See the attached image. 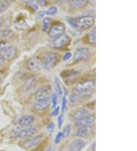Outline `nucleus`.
Returning a JSON list of instances; mask_svg holds the SVG:
<instances>
[{"label":"nucleus","mask_w":137,"mask_h":151,"mask_svg":"<svg viewBox=\"0 0 137 151\" xmlns=\"http://www.w3.org/2000/svg\"><path fill=\"white\" fill-rule=\"evenodd\" d=\"M72 57V54L70 52H67L63 57V61H67Z\"/></svg>","instance_id":"34"},{"label":"nucleus","mask_w":137,"mask_h":151,"mask_svg":"<svg viewBox=\"0 0 137 151\" xmlns=\"http://www.w3.org/2000/svg\"><path fill=\"white\" fill-rule=\"evenodd\" d=\"M27 67L30 70H40L44 67L43 61L38 57H33L27 61Z\"/></svg>","instance_id":"8"},{"label":"nucleus","mask_w":137,"mask_h":151,"mask_svg":"<svg viewBox=\"0 0 137 151\" xmlns=\"http://www.w3.org/2000/svg\"><path fill=\"white\" fill-rule=\"evenodd\" d=\"M65 30H66V27H65L64 24H62L61 22L55 23L52 25V27L49 31V37L53 38V37H57V36L61 35V34H63Z\"/></svg>","instance_id":"7"},{"label":"nucleus","mask_w":137,"mask_h":151,"mask_svg":"<svg viewBox=\"0 0 137 151\" xmlns=\"http://www.w3.org/2000/svg\"><path fill=\"white\" fill-rule=\"evenodd\" d=\"M71 131H72L71 125H70V124L66 125V127H64L63 131H62V137H63V138H66V137H68L70 136V133H71Z\"/></svg>","instance_id":"24"},{"label":"nucleus","mask_w":137,"mask_h":151,"mask_svg":"<svg viewBox=\"0 0 137 151\" xmlns=\"http://www.w3.org/2000/svg\"><path fill=\"white\" fill-rule=\"evenodd\" d=\"M17 49L15 47L9 46L6 49L0 51V55L3 60H11L16 56Z\"/></svg>","instance_id":"9"},{"label":"nucleus","mask_w":137,"mask_h":151,"mask_svg":"<svg viewBox=\"0 0 137 151\" xmlns=\"http://www.w3.org/2000/svg\"><path fill=\"white\" fill-rule=\"evenodd\" d=\"M46 15L45 11H40L37 13V18L39 19H42L44 18V15Z\"/></svg>","instance_id":"33"},{"label":"nucleus","mask_w":137,"mask_h":151,"mask_svg":"<svg viewBox=\"0 0 137 151\" xmlns=\"http://www.w3.org/2000/svg\"><path fill=\"white\" fill-rule=\"evenodd\" d=\"M37 86V81L34 77H31L27 79L24 84V89L27 92H31L36 89Z\"/></svg>","instance_id":"16"},{"label":"nucleus","mask_w":137,"mask_h":151,"mask_svg":"<svg viewBox=\"0 0 137 151\" xmlns=\"http://www.w3.org/2000/svg\"><path fill=\"white\" fill-rule=\"evenodd\" d=\"M11 33H12V32L9 29L1 30V31H0V38L9 37V35H11Z\"/></svg>","instance_id":"25"},{"label":"nucleus","mask_w":137,"mask_h":151,"mask_svg":"<svg viewBox=\"0 0 137 151\" xmlns=\"http://www.w3.org/2000/svg\"><path fill=\"white\" fill-rule=\"evenodd\" d=\"M95 85V80L93 79H88L82 83H79L75 88V92L82 94H89Z\"/></svg>","instance_id":"5"},{"label":"nucleus","mask_w":137,"mask_h":151,"mask_svg":"<svg viewBox=\"0 0 137 151\" xmlns=\"http://www.w3.org/2000/svg\"><path fill=\"white\" fill-rule=\"evenodd\" d=\"M37 4H39L41 6H45L47 4V0H37Z\"/></svg>","instance_id":"35"},{"label":"nucleus","mask_w":137,"mask_h":151,"mask_svg":"<svg viewBox=\"0 0 137 151\" xmlns=\"http://www.w3.org/2000/svg\"><path fill=\"white\" fill-rule=\"evenodd\" d=\"M51 19L49 17H46L43 20V25H42V31L44 32H47L48 29L49 28L50 23H51Z\"/></svg>","instance_id":"22"},{"label":"nucleus","mask_w":137,"mask_h":151,"mask_svg":"<svg viewBox=\"0 0 137 151\" xmlns=\"http://www.w3.org/2000/svg\"><path fill=\"white\" fill-rule=\"evenodd\" d=\"M37 132V128L35 126H28L22 127V129H15L11 131V135L15 137H31Z\"/></svg>","instance_id":"3"},{"label":"nucleus","mask_w":137,"mask_h":151,"mask_svg":"<svg viewBox=\"0 0 137 151\" xmlns=\"http://www.w3.org/2000/svg\"><path fill=\"white\" fill-rule=\"evenodd\" d=\"M90 113L87 109H82L80 110H78L76 112H75L72 115V118L74 121H78V120L81 119V118H83L89 115Z\"/></svg>","instance_id":"19"},{"label":"nucleus","mask_w":137,"mask_h":151,"mask_svg":"<svg viewBox=\"0 0 137 151\" xmlns=\"http://www.w3.org/2000/svg\"><path fill=\"white\" fill-rule=\"evenodd\" d=\"M72 7L74 9H82L87 6L88 0H72L70 2Z\"/></svg>","instance_id":"20"},{"label":"nucleus","mask_w":137,"mask_h":151,"mask_svg":"<svg viewBox=\"0 0 137 151\" xmlns=\"http://www.w3.org/2000/svg\"><path fill=\"white\" fill-rule=\"evenodd\" d=\"M58 99L59 96H57V93H53L51 96V99H52V105L53 107L55 108L57 106V103H58Z\"/></svg>","instance_id":"27"},{"label":"nucleus","mask_w":137,"mask_h":151,"mask_svg":"<svg viewBox=\"0 0 137 151\" xmlns=\"http://www.w3.org/2000/svg\"><path fill=\"white\" fill-rule=\"evenodd\" d=\"M57 12H58L57 7H56V6H52V7L49 8L47 11L46 12V14L47 15H54L57 14Z\"/></svg>","instance_id":"26"},{"label":"nucleus","mask_w":137,"mask_h":151,"mask_svg":"<svg viewBox=\"0 0 137 151\" xmlns=\"http://www.w3.org/2000/svg\"><path fill=\"white\" fill-rule=\"evenodd\" d=\"M71 41V37L66 34H61L57 37L51 38L49 42V47L53 49H62L68 46Z\"/></svg>","instance_id":"2"},{"label":"nucleus","mask_w":137,"mask_h":151,"mask_svg":"<svg viewBox=\"0 0 137 151\" xmlns=\"http://www.w3.org/2000/svg\"><path fill=\"white\" fill-rule=\"evenodd\" d=\"M91 56V52L88 47H80L75 50L73 60L75 63H79L81 61L88 60Z\"/></svg>","instance_id":"6"},{"label":"nucleus","mask_w":137,"mask_h":151,"mask_svg":"<svg viewBox=\"0 0 137 151\" xmlns=\"http://www.w3.org/2000/svg\"><path fill=\"white\" fill-rule=\"evenodd\" d=\"M88 94H82V93H78V92H75L73 93L71 96H70V104L72 105H75L77 104H79V102H81L82 101L85 100Z\"/></svg>","instance_id":"17"},{"label":"nucleus","mask_w":137,"mask_h":151,"mask_svg":"<svg viewBox=\"0 0 137 151\" xmlns=\"http://www.w3.org/2000/svg\"><path fill=\"white\" fill-rule=\"evenodd\" d=\"M68 22L73 28L87 30L94 25L95 18L92 15H85L78 18H68Z\"/></svg>","instance_id":"1"},{"label":"nucleus","mask_w":137,"mask_h":151,"mask_svg":"<svg viewBox=\"0 0 137 151\" xmlns=\"http://www.w3.org/2000/svg\"><path fill=\"white\" fill-rule=\"evenodd\" d=\"M53 1H57V0H53Z\"/></svg>","instance_id":"41"},{"label":"nucleus","mask_w":137,"mask_h":151,"mask_svg":"<svg viewBox=\"0 0 137 151\" xmlns=\"http://www.w3.org/2000/svg\"><path fill=\"white\" fill-rule=\"evenodd\" d=\"M63 114H61V115H60V116L58 117V126L59 127H62V124H63Z\"/></svg>","instance_id":"32"},{"label":"nucleus","mask_w":137,"mask_h":151,"mask_svg":"<svg viewBox=\"0 0 137 151\" xmlns=\"http://www.w3.org/2000/svg\"><path fill=\"white\" fill-rule=\"evenodd\" d=\"M88 41H90L91 44H95V41H96V29L95 28L88 35Z\"/></svg>","instance_id":"23"},{"label":"nucleus","mask_w":137,"mask_h":151,"mask_svg":"<svg viewBox=\"0 0 137 151\" xmlns=\"http://www.w3.org/2000/svg\"><path fill=\"white\" fill-rule=\"evenodd\" d=\"M49 99H50V90L49 88L42 87V88H39L36 92L35 100Z\"/></svg>","instance_id":"11"},{"label":"nucleus","mask_w":137,"mask_h":151,"mask_svg":"<svg viewBox=\"0 0 137 151\" xmlns=\"http://www.w3.org/2000/svg\"><path fill=\"white\" fill-rule=\"evenodd\" d=\"M60 107H58V106H57V107H55V109L53 110V113H52V115H53V116H57V115H58L59 113H60Z\"/></svg>","instance_id":"36"},{"label":"nucleus","mask_w":137,"mask_h":151,"mask_svg":"<svg viewBox=\"0 0 137 151\" xmlns=\"http://www.w3.org/2000/svg\"><path fill=\"white\" fill-rule=\"evenodd\" d=\"M67 1H69V2H71V1H72V0H67Z\"/></svg>","instance_id":"40"},{"label":"nucleus","mask_w":137,"mask_h":151,"mask_svg":"<svg viewBox=\"0 0 137 151\" xmlns=\"http://www.w3.org/2000/svg\"><path fill=\"white\" fill-rule=\"evenodd\" d=\"M9 46H10L9 43L7 42V41H0V51L5 50L7 47H9Z\"/></svg>","instance_id":"29"},{"label":"nucleus","mask_w":137,"mask_h":151,"mask_svg":"<svg viewBox=\"0 0 137 151\" xmlns=\"http://www.w3.org/2000/svg\"><path fill=\"white\" fill-rule=\"evenodd\" d=\"M85 146V142L82 139L74 140L69 147V151H81Z\"/></svg>","instance_id":"14"},{"label":"nucleus","mask_w":137,"mask_h":151,"mask_svg":"<svg viewBox=\"0 0 137 151\" xmlns=\"http://www.w3.org/2000/svg\"><path fill=\"white\" fill-rule=\"evenodd\" d=\"M49 99H39L35 100L34 108L38 110H43L45 109L49 105Z\"/></svg>","instance_id":"18"},{"label":"nucleus","mask_w":137,"mask_h":151,"mask_svg":"<svg viewBox=\"0 0 137 151\" xmlns=\"http://www.w3.org/2000/svg\"><path fill=\"white\" fill-rule=\"evenodd\" d=\"M62 138H63V137H62V133H61V132L58 133V134H57V136H56V137H55V140H54L55 144H60V143L61 142V140H62Z\"/></svg>","instance_id":"30"},{"label":"nucleus","mask_w":137,"mask_h":151,"mask_svg":"<svg viewBox=\"0 0 137 151\" xmlns=\"http://www.w3.org/2000/svg\"><path fill=\"white\" fill-rule=\"evenodd\" d=\"M34 117L33 115H31V114H27V115H24V116L22 117L18 122L19 124V126L21 127H28V126H31V124L34 122Z\"/></svg>","instance_id":"15"},{"label":"nucleus","mask_w":137,"mask_h":151,"mask_svg":"<svg viewBox=\"0 0 137 151\" xmlns=\"http://www.w3.org/2000/svg\"><path fill=\"white\" fill-rule=\"evenodd\" d=\"M95 115L89 114L88 116L85 117L83 118L75 121V125L77 127H84V126H91L95 123Z\"/></svg>","instance_id":"10"},{"label":"nucleus","mask_w":137,"mask_h":151,"mask_svg":"<svg viewBox=\"0 0 137 151\" xmlns=\"http://www.w3.org/2000/svg\"><path fill=\"white\" fill-rule=\"evenodd\" d=\"M33 151H40V150H33Z\"/></svg>","instance_id":"39"},{"label":"nucleus","mask_w":137,"mask_h":151,"mask_svg":"<svg viewBox=\"0 0 137 151\" xmlns=\"http://www.w3.org/2000/svg\"><path fill=\"white\" fill-rule=\"evenodd\" d=\"M58 62V55L53 52H48L45 54L43 60V66L47 70L54 68Z\"/></svg>","instance_id":"4"},{"label":"nucleus","mask_w":137,"mask_h":151,"mask_svg":"<svg viewBox=\"0 0 137 151\" xmlns=\"http://www.w3.org/2000/svg\"><path fill=\"white\" fill-rule=\"evenodd\" d=\"M56 150H55V147H53V146H50V147H49L47 149V150L46 151H55Z\"/></svg>","instance_id":"37"},{"label":"nucleus","mask_w":137,"mask_h":151,"mask_svg":"<svg viewBox=\"0 0 137 151\" xmlns=\"http://www.w3.org/2000/svg\"><path fill=\"white\" fill-rule=\"evenodd\" d=\"M42 135H38V136L34 137L33 138L26 140L24 143L23 147H24V148H25V149H29V148L34 147H35L36 145L40 144V142H41V140H42Z\"/></svg>","instance_id":"12"},{"label":"nucleus","mask_w":137,"mask_h":151,"mask_svg":"<svg viewBox=\"0 0 137 151\" xmlns=\"http://www.w3.org/2000/svg\"><path fill=\"white\" fill-rule=\"evenodd\" d=\"M55 129V124L53 122H50L47 126V131L49 134H53Z\"/></svg>","instance_id":"31"},{"label":"nucleus","mask_w":137,"mask_h":151,"mask_svg":"<svg viewBox=\"0 0 137 151\" xmlns=\"http://www.w3.org/2000/svg\"><path fill=\"white\" fill-rule=\"evenodd\" d=\"M67 104H68V101H67V98L66 96H63L62 97V112H65L67 109Z\"/></svg>","instance_id":"28"},{"label":"nucleus","mask_w":137,"mask_h":151,"mask_svg":"<svg viewBox=\"0 0 137 151\" xmlns=\"http://www.w3.org/2000/svg\"><path fill=\"white\" fill-rule=\"evenodd\" d=\"M93 133V128L91 126L79 127L76 132V135L80 137H88Z\"/></svg>","instance_id":"13"},{"label":"nucleus","mask_w":137,"mask_h":151,"mask_svg":"<svg viewBox=\"0 0 137 151\" xmlns=\"http://www.w3.org/2000/svg\"><path fill=\"white\" fill-rule=\"evenodd\" d=\"M4 63V60L2 59V57H0V66H2V64H3Z\"/></svg>","instance_id":"38"},{"label":"nucleus","mask_w":137,"mask_h":151,"mask_svg":"<svg viewBox=\"0 0 137 151\" xmlns=\"http://www.w3.org/2000/svg\"><path fill=\"white\" fill-rule=\"evenodd\" d=\"M53 85H54L55 91H56V93L57 94V96H62V86H61V84L60 83V81H59L57 78H56V79H55L54 83H53Z\"/></svg>","instance_id":"21"}]
</instances>
